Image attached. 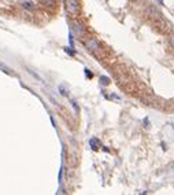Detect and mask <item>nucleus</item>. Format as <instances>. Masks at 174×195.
<instances>
[{
	"mask_svg": "<svg viewBox=\"0 0 174 195\" xmlns=\"http://www.w3.org/2000/svg\"><path fill=\"white\" fill-rule=\"evenodd\" d=\"M64 8L70 15H77L80 13V4L78 0H64Z\"/></svg>",
	"mask_w": 174,
	"mask_h": 195,
	"instance_id": "obj_1",
	"label": "nucleus"
},
{
	"mask_svg": "<svg viewBox=\"0 0 174 195\" xmlns=\"http://www.w3.org/2000/svg\"><path fill=\"white\" fill-rule=\"evenodd\" d=\"M85 47L89 49V51H96L97 48H99V41L96 40V38H89V40L85 41Z\"/></svg>",
	"mask_w": 174,
	"mask_h": 195,
	"instance_id": "obj_2",
	"label": "nucleus"
},
{
	"mask_svg": "<svg viewBox=\"0 0 174 195\" xmlns=\"http://www.w3.org/2000/svg\"><path fill=\"white\" fill-rule=\"evenodd\" d=\"M71 26H73V30L75 32V34H78V36H82L84 32H85V26H84L81 22L74 21V22L71 23Z\"/></svg>",
	"mask_w": 174,
	"mask_h": 195,
	"instance_id": "obj_3",
	"label": "nucleus"
},
{
	"mask_svg": "<svg viewBox=\"0 0 174 195\" xmlns=\"http://www.w3.org/2000/svg\"><path fill=\"white\" fill-rule=\"evenodd\" d=\"M89 144H91V147L93 148V150H97L99 146H100V142H99V139H96V137H92V139L89 140Z\"/></svg>",
	"mask_w": 174,
	"mask_h": 195,
	"instance_id": "obj_4",
	"label": "nucleus"
},
{
	"mask_svg": "<svg viewBox=\"0 0 174 195\" xmlns=\"http://www.w3.org/2000/svg\"><path fill=\"white\" fill-rule=\"evenodd\" d=\"M22 7L25 8V10H29V11H33L34 10V4L32 2H23L22 3Z\"/></svg>",
	"mask_w": 174,
	"mask_h": 195,
	"instance_id": "obj_5",
	"label": "nucleus"
},
{
	"mask_svg": "<svg viewBox=\"0 0 174 195\" xmlns=\"http://www.w3.org/2000/svg\"><path fill=\"white\" fill-rule=\"evenodd\" d=\"M39 2H40V4L47 5V7H52L55 4V0H39Z\"/></svg>",
	"mask_w": 174,
	"mask_h": 195,
	"instance_id": "obj_6",
	"label": "nucleus"
},
{
	"mask_svg": "<svg viewBox=\"0 0 174 195\" xmlns=\"http://www.w3.org/2000/svg\"><path fill=\"white\" fill-rule=\"evenodd\" d=\"M100 82H102L103 85H108V84H110V78H108V77L102 76V77H100Z\"/></svg>",
	"mask_w": 174,
	"mask_h": 195,
	"instance_id": "obj_7",
	"label": "nucleus"
},
{
	"mask_svg": "<svg viewBox=\"0 0 174 195\" xmlns=\"http://www.w3.org/2000/svg\"><path fill=\"white\" fill-rule=\"evenodd\" d=\"M71 106H73V107H74L75 113H77V114H78V113H80V107H78V106H77V103H75V102H74V100H71Z\"/></svg>",
	"mask_w": 174,
	"mask_h": 195,
	"instance_id": "obj_8",
	"label": "nucleus"
},
{
	"mask_svg": "<svg viewBox=\"0 0 174 195\" xmlns=\"http://www.w3.org/2000/svg\"><path fill=\"white\" fill-rule=\"evenodd\" d=\"M59 91H61V93H62V95H63V96H66V95H67V91L64 89V87H62V85H61V87H59Z\"/></svg>",
	"mask_w": 174,
	"mask_h": 195,
	"instance_id": "obj_9",
	"label": "nucleus"
},
{
	"mask_svg": "<svg viewBox=\"0 0 174 195\" xmlns=\"http://www.w3.org/2000/svg\"><path fill=\"white\" fill-rule=\"evenodd\" d=\"M84 71L86 73V77H89V78H91V77H92V73L89 71V69H84Z\"/></svg>",
	"mask_w": 174,
	"mask_h": 195,
	"instance_id": "obj_10",
	"label": "nucleus"
},
{
	"mask_svg": "<svg viewBox=\"0 0 174 195\" xmlns=\"http://www.w3.org/2000/svg\"><path fill=\"white\" fill-rule=\"evenodd\" d=\"M171 44H173V47H174V36L171 37Z\"/></svg>",
	"mask_w": 174,
	"mask_h": 195,
	"instance_id": "obj_11",
	"label": "nucleus"
},
{
	"mask_svg": "<svg viewBox=\"0 0 174 195\" xmlns=\"http://www.w3.org/2000/svg\"><path fill=\"white\" fill-rule=\"evenodd\" d=\"M158 2H159V3H160V4H163V0H158Z\"/></svg>",
	"mask_w": 174,
	"mask_h": 195,
	"instance_id": "obj_12",
	"label": "nucleus"
}]
</instances>
